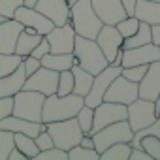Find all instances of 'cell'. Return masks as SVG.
<instances>
[{
  "label": "cell",
  "mask_w": 160,
  "mask_h": 160,
  "mask_svg": "<svg viewBox=\"0 0 160 160\" xmlns=\"http://www.w3.org/2000/svg\"><path fill=\"white\" fill-rule=\"evenodd\" d=\"M126 119V106L124 104H117V102H102L94 108V121H92V130L91 134L98 132L100 128L113 124L117 121H124Z\"/></svg>",
  "instance_id": "obj_11"
},
{
  "label": "cell",
  "mask_w": 160,
  "mask_h": 160,
  "mask_svg": "<svg viewBox=\"0 0 160 160\" xmlns=\"http://www.w3.org/2000/svg\"><path fill=\"white\" fill-rule=\"evenodd\" d=\"M68 160H100V152L96 149H87L75 145L68 151Z\"/></svg>",
  "instance_id": "obj_30"
},
{
  "label": "cell",
  "mask_w": 160,
  "mask_h": 160,
  "mask_svg": "<svg viewBox=\"0 0 160 160\" xmlns=\"http://www.w3.org/2000/svg\"><path fill=\"white\" fill-rule=\"evenodd\" d=\"M152 42V32H151V25L139 21V27L138 30L130 36V38H124L122 40V49H132V47H138V45H145V43H151Z\"/></svg>",
  "instance_id": "obj_26"
},
{
  "label": "cell",
  "mask_w": 160,
  "mask_h": 160,
  "mask_svg": "<svg viewBox=\"0 0 160 160\" xmlns=\"http://www.w3.org/2000/svg\"><path fill=\"white\" fill-rule=\"evenodd\" d=\"M21 30H23V25L15 19H4L0 23V53L12 55L15 51V43Z\"/></svg>",
  "instance_id": "obj_20"
},
{
  "label": "cell",
  "mask_w": 160,
  "mask_h": 160,
  "mask_svg": "<svg viewBox=\"0 0 160 160\" xmlns=\"http://www.w3.org/2000/svg\"><path fill=\"white\" fill-rule=\"evenodd\" d=\"M117 30L121 32V36L122 38H130L136 30H138V27H139V21H138V17H134V15H128V17H124L122 21H119L117 25Z\"/></svg>",
  "instance_id": "obj_35"
},
{
  "label": "cell",
  "mask_w": 160,
  "mask_h": 160,
  "mask_svg": "<svg viewBox=\"0 0 160 160\" xmlns=\"http://www.w3.org/2000/svg\"><path fill=\"white\" fill-rule=\"evenodd\" d=\"M32 160H68V151L53 145V147H49L45 151H40Z\"/></svg>",
  "instance_id": "obj_36"
},
{
  "label": "cell",
  "mask_w": 160,
  "mask_h": 160,
  "mask_svg": "<svg viewBox=\"0 0 160 160\" xmlns=\"http://www.w3.org/2000/svg\"><path fill=\"white\" fill-rule=\"evenodd\" d=\"M43 100H45V94H42L38 91L21 89L17 94H13V111H12V115L27 119V121H42Z\"/></svg>",
  "instance_id": "obj_5"
},
{
  "label": "cell",
  "mask_w": 160,
  "mask_h": 160,
  "mask_svg": "<svg viewBox=\"0 0 160 160\" xmlns=\"http://www.w3.org/2000/svg\"><path fill=\"white\" fill-rule=\"evenodd\" d=\"M73 2H77V0H68V4H70V6H72Z\"/></svg>",
  "instance_id": "obj_50"
},
{
  "label": "cell",
  "mask_w": 160,
  "mask_h": 160,
  "mask_svg": "<svg viewBox=\"0 0 160 160\" xmlns=\"http://www.w3.org/2000/svg\"><path fill=\"white\" fill-rule=\"evenodd\" d=\"M121 73V66H115V64H108L102 72H98L92 79V87L91 91L87 92V96H83V102L85 106H91V108H96L98 104L104 102V94L108 91V87L111 85V81Z\"/></svg>",
  "instance_id": "obj_9"
},
{
  "label": "cell",
  "mask_w": 160,
  "mask_h": 160,
  "mask_svg": "<svg viewBox=\"0 0 160 160\" xmlns=\"http://www.w3.org/2000/svg\"><path fill=\"white\" fill-rule=\"evenodd\" d=\"M23 6V0H0V15L4 19H13L17 8Z\"/></svg>",
  "instance_id": "obj_39"
},
{
  "label": "cell",
  "mask_w": 160,
  "mask_h": 160,
  "mask_svg": "<svg viewBox=\"0 0 160 160\" xmlns=\"http://www.w3.org/2000/svg\"><path fill=\"white\" fill-rule=\"evenodd\" d=\"M0 128L2 130H10L13 134H27L30 138H36L42 130H45V122L42 121H27L15 115H8L0 121Z\"/></svg>",
  "instance_id": "obj_19"
},
{
  "label": "cell",
  "mask_w": 160,
  "mask_h": 160,
  "mask_svg": "<svg viewBox=\"0 0 160 160\" xmlns=\"http://www.w3.org/2000/svg\"><path fill=\"white\" fill-rule=\"evenodd\" d=\"M38 0H23V6H28V8H34Z\"/></svg>",
  "instance_id": "obj_49"
},
{
  "label": "cell",
  "mask_w": 160,
  "mask_h": 160,
  "mask_svg": "<svg viewBox=\"0 0 160 160\" xmlns=\"http://www.w3.org/2000/svg\"><path fill=\"white\" fill-rule=\"evenodd\" d=\"M70 25L73 27L77 36L91 40H94L100 28L104 27V23L92 10L91 0H77L70 6Z\"/></svg>",
  "instance_id": "obj_2"
},
{
  "label": "cell",
  "mask_w": 160,
  "mask_h": 160,
  "mask_svg": "<svg viewBox=\"0 0 160 160\" xmlns=\"http://www.w3.org/2000/svg\"><path fill=\"white\" fill-rule=\"evenodd\" d=\"M8 160H28V158H27V154L23 151H19L17 147H13L10 151V154H8Z\"/></svg>",
  "instance_id": "obj_45"
},
{
  "label": "cell",
  "mask_w": 160,
  "mask_h": 160,
  "mask_svg": "<svg viewBox=\"0 0 160 160\" xmlns=\"http://www.w3.org/2000/svg\"><path fill=\"white\" fill-rule=\"evenodd\" d=\"M13 141H15V147H17L19 151H23V152L27 154V158H30V160L40 152V149H38L34 138H30V136H27V134H13Z\"/></svg>",
  "instance_id": "obj_28"
},
{
  "label": "cell",
  "mask_w": 160,
  "mask_h": 160,
  "mask_svg": "<svg viewBox=\"0 0 160 160\" xmlns=\"http://www.w3.org/2000/svg\"><path fill=\"white\" fill-rule=\"evenodd\" d=\"M13 147H15L13 132L0 128V160H8V154H10V151Z\"/></svg>",
  "instance_id": "obj_34"
},
{
  "label": "cell",
  "mask_w": 160,
  "mask_h": 160,
  "mask_svg": "<svg viewBox=\"0 0 160 160\" xmlns=\"http://www.w3.org/2000/svg\"><path fill=\"white\" fill-rule=\"evenodd\" d=\"M34 141H36V145H38V149L40 151H45V149H49V147H53L55 143H53V139H51V136H49V132H47V128L45 130H42L36 138H34Z\"/></svg>",
  "instance_id": "obj_41"
},
{
  "label": "cell",
  "mask_w": 160,
  "mask_h": 160,
  "mask_svg": "<svg viewBox=\"0 0 160 160\" xmlns=\"http://www.w3.org/2000/svg\"><path fill=\"white\" fill-rule=\"evenodd\" d=\"M45 128L55 143V147H60L64 151H70L72 147L79 145L83 138V130L77 124V119H64V121H53V122H45Z\"/></svg>",
  "instance_id": "obj_4"
},
{
  "label": "cell",
  "mask_w": 160,
  "mask_h": 160,
  "mask_svg": "<svg viewBox=\"0 0 160 160\" xmlns=\"http://www.w3.org/2000/svg\"><path fill=\"white\" fill-rule=\"evenodd\" d=\"M45 40L49 43V53H72L75 43V30L70 23L53 27L45 34Z\"/></svg>",
  "instance_id": "obj_13"
},
{
  "label": "cell",
  "mask_w": 160,
  "mask_h": 160,
  "mask_svg": "<svg viewBox=\"0 0 160 160\" xmlns=\"http://www.w3.org/2000/svg\"><path fill=\"white\" fill-rule=\"evenodd\" d=\"M12 111H13V96H2L0 98V121L12 115Z\"/></svg>",
  "instance_id": "obj_42"
},
{
  "label": "cell",
  "mask_w": 160,
  "mask_h": 160,
  "mask_svg": "<svg viewBox=\"0 0 160 160\" xmlns=\"http://www.w3.org/2000/svg\"><path fill=\"white\" fill-rule=\"evenodd\" d=\"M70 92H73V73H72V70H64V72L58 73V83H57V92L55 94L66 96Z\"/></svg>",
  "instance_id": "obj_31"
},
{
  "label": "cell",
  "mask_w": 160,
  "mask_h": 160,
  "mask_svg": "<svg viewBox=\"0 0 160 160\" xmlns=\"http://www.w3.org/2000/svg\"><path fill=\"white\" fill-rule=\"evenodd\" d=\"M72 73H73V94L87 96V92H89L91 87H92L94 75H92L91 72L83 70L81 66H77V64L72 66Z\"/></svg>",
  "instance_id": "obj_25"
},
{
  "label": "cell",
  "mask_w": 160,
  "mask_h": 160,
  "mask_svg": "<svg viewBox=\"0 0 160 160\" xmlns=\"http://www.w3.org/2000/svg\"><path fill=\"white\" fill-rule=\"evenodd\" d=\"M81 147H87V149H94V141H92V136L91 134H83L81 141H79Z\"/></svg>",
  "instance_id": "obj_46"
},
{
  "label": "cell",
  "mask_w": 160,
  "mask_h": 160,
  "mask_svg": "<svg viewBox=\"0 0 160 160\" xmlns=\"http://www.w3.org/2000/svg\"><path fill=\"white\" fill-rule=\"evenodd\" d=\"M72 53L75 57V64L81 66L87 72H91L92 75H96L98 72H102L109 64L106 55L98 47L96 40H91V38H83V36L75 34V43H73Z\"/></svg>",
  "instance_id": "obj_3"
},
{
  "label": "cell",
  "mask_w": 160,
  "mask_h": 160,
  "mask_svg": "<svg viewBox=\"0 0 160 160\" xmlns=\"http://www.w3.org/2000/svg\"><path fill=\"white\" fill-rule=\"evenodd\" d=\"M136 98H138V83L130 81V79H126L121 73L111 81V85L108 87V91L104 94L106 102H117V104H124V106H128Z\"/></svg>",
  "instance_id": "obj_10"
},
{
  "label": "cell",
  "mask_w": 160,
  "mask_h": 160,
  "mask_svg": "<svg viewBox=\"0 0 160 160\" xmlns=\"http://www.w3.org/2000/svg\"><path fill=\"white\" fill-rule=\"evenodd\" d=\"M134 17H138V21H143L151 27L158 25L160 23V2H156V0H136Z\"/></svg>",
  "instance_id": "obj_22"
},
{
  "label": "cell",
  "mask_w": 160,
  "mask_h": 160,
  "mask_svg": "<svg viewBox=\"0 0 160 160\" xmlns=\"http://www.w3.org/2000/svg\"><path fill=\"white\" fill-rule=\"evenodd\" d=\"M147 68H149V64H138V66H128V68L121 66V75H124L126 79H130L134 83H139L147 72Z\"/></svg>",
  "instance_id": "obj_37"
},
{
  "label": "cell",
  "mask_w": 160,
  "mask_h": 160,
  "mask_svg": "<svg viewBox=\"0 0 160 160\" xmlns=\"http://www.w3.org/2000/svg\"><path fill=\"white\" fill-rule=\"evenodd\" d=\"M75 119H77V124L81 126L83 134H91V130H92V121H94V108L83 104V108L77 111Z\"/></svg>",
  "instance_id": "obj_29"
},
{
  "label": "cell",
  "mask_w": 160,
  "mask_h": 160,
  "mask_svg": "<svg viewBox=\"0 0 160 160\" xmlns=\"http://www.w3.org/2000/svg\"><path fill=\"white\" fill-rule=\"evenodd\" d=\"M43 36L42 34H38L34 28H30V27H23V30H21V34H19V38H17V43H15V55H19V57H27V55H30L32 53V49L40 43V40H42Z\"/></svg>",
  "instance_id": "obj_23"
},
{
  "label": "cell",
  "mask_w": 160,
  "mask_h": 160,
  "mask_svg": "<svg viewBox=\"0 0 160 160\" xmlns=\"http://www.w3.org/2000/svg\"><path fill=\"white\" fill-rule=\"evenodd\" d=\"M23 66H25V72H27V77L28 75H32L40 66H42V60L40 58H34L32 55H27V57H23Z\"/></svg>",
  "instance_id": "obj_40"
},
{
  "label": "cell",
  "mask_w": 160,
  "mask_h": 160,
  "mask_svg": "<svg viewBox=\"0 0 160 160\" xmlns=\"http://www.w3.org/2000/svg\"><path fill=\"white\" fill-rule=\"evenodd\" d=\"M130 151H132V145L128 141H121L104 149L100 152V160H128Z\"/></svg>",
  "instance_id": "obj_27"
},
{
  "label": "cell",
  "mask_w": 160,
  "mask_h": 160,
  "mask_svg": "<svg viewBox=\"0 0 160 160\" xmlns=\"http://www.w3.org/2000/svg\"><path fill=\"white\" fill-rule=\"evenodd\" d=\"M158 119L156 111H154V104L152 100H145V98H136L134 102H130L126 106V121L130 124V128L136 132L147 128L149 124H152Z\"/></svg>",
  "instance_id": "obj_8"
},
{
  "label": "cell",
  "mask_w": 160,
  "mask_h": 160,
  "mask_svg": "<svg viewBox=\"0 0 160 160\" xmlns=\"http://www.w3.org/2000/svg\"><path fill=\"white\" fill-rule=\"evenodd\" d=\"M160 94V60L149 64L143 79L138 83V96L145 100H154Z\"/></svg>",
  "instance_id": "obj_18"
},
{
  "label": "cell",
  "mask_w": 160,
  "mask_h": 160,
  "mask_svg": "<svg viewBox=\"0 0 160 160\" xmlns=\"http://www.w3.org/2000/svg\"><path fill=\"white\" fill-rule=\"evenodd\" d=\"M75 64V57L73 53H45L42 57V66L55 70V72H64V70H72V66Z\"/></svg>",
  "instance_id": "obj_24"
},
{
  "label": "cell",
  "mask_w": 160,
  "mask_h": 160,
  "mask_svg": "<svg viewBox=\"0 0 160 160\" xmlns=\"http://www.w3.org/2000/svg\"><path fill=\"white\" fill-rule=\"evenodd\" d=\"M149 134H151V136H156V138L160 139V117H158L152 124H149L147 128L136 132L134 138H132V141H130V145H132V147H139V139H141L143 136H149Z\"/></svg>",
  "instance_id": "obj_38"
},
{
  "label": "cell",
  "mask_w": 160,
  "mask_h": 160,
  "mask_svg": "<svg viewBox=\"0 0 160 160\" xmlns=\"http://www.w3.org/2000/svg\"><path fill=\"white\" fill-rule=\"evenodd\" d=\"M152 104H154V111H156V115H160V94L152 100Z\"/></svg>",
  "instance_id": "obj_48"
},
{
  "label": "cell",
  "mask_w": 160,
  "mask_h": 160,
  "mask_svg": "<svg viewBox=\"0 0 160 160\" xmlns=\"http://www.w3.org/2000/svg\"><path fill=\"white\" fill-rule=\"evenodd\" d=\"M156 2H160V0H156Z\"/></svg>",
  "instance_id": "obj_52"
},
{
  "label": "cell",
  "mask_w": 160,
  "mask_h": 160,
  "mask_svg": "<svg viewBox=\"0 0 160 160\" xmlns=\"http://www.w3.org/2000/svg\"><path fill=\"white\" fill-rule=\"evenodd\" d=\"M83 96L79 94H49L43 100V109H42V122H53V121H64L72 119L77 115V111L83 108Z\"/></svg>",
  "instance_id": "obj_1"
},
{
  "label": "cell",
  "mask_w": 160,
  "mask_h": 160,
  "mask_svg": "<svg viewBox=\"0 0 160 160\" xmlns=\"http://www.w3.org/2000/svg\"><path fill=\"white\" fill-rule=\"evenodd\" d=\"M25 81H27V72H25V66L21 62L13 72L0 77V98L17 94L25 87Z\"/></svg>",
  "instance_id": "obj_21"
},
{
  "label": "cell",
  "mask_w": 160,
  "mask_h": 160,
  "mask_svg": "<svg viewBox=\"0 0 160 160\" xmlns=\"http://www.w3.org/2000/svg\"><path fill=\"white\" fill-rule=\"evenodd\" d=\"M34 8L40 13H43L55 27L70 23V4H68V0H38Z\"/></svg>",
  "instance_id": "obj_15"
},
{
  "label": "cell",
  "mask_w": 160,
  "mask_h": 160,
  "mask_svg": "<svg viewBox=\"0 0 160 160\" xmlns=\"http://www.w3.org/2000/svg\"><path fill=\"white\" fill-rule=\"evenodd\" d=\"M154 60H160V49L156 43H145V45H138L132 49H122V68L128 66H138V64H151Z\"/></svg>",
  "instance_id": "obj_14"
},
{
  "label": "cell",
  "mask_w": 160,
  "mask_h": 160,
  "mask_svg": "<svg viewBox=\"0 0 160 160\" xmlns=\"http://www.w3.org/2000/svg\"><path fill=\"white\" fill-rule=\"evenodd\" d=\"M121 2H122V6H124L126 13H128V15H134V6H136V0H121Z\"/></svg>",
  "instance_id": "obj_47"
},
{
  "label": "cell",
  "mask_w": 160,
  "mask_h": 160,
  "mask_svg": "<svg viewBox=\"0 0 160 160\" xmlns=\"http://www.w3.org/2000/svg\"><path fill=\"white\" fill-rule=\"evenodd\" d=\"M13 19L19 21L23 27H30V28H34V30H36L38 34H42V36H45V34L55 27V25H53L43 13H40L36 8H28V6H21V8H17Z\"/></svg>",
  "instance_id": "obj_17"
},
{
  "label": "cell",
  "mask_w": 160,
  "mask_h": 160,
  "mask_svg": "<svg viewBox=\"0 0 160 160\" xmlns=\"http://www.w3.org/2000/svg\"><path fill=\"white\" fill-rule=\"evenodd\" d=\"M57 83H58V72L49 70L45 66H40L32 75L27 77L23 89H27V91H38V92L49 96V94L57 92Z\"/></svg>",
  "instance_id": "obj_12"
},
{
  "label": "cell",
  "mask_w": 160,
  "mask_h": 160,
  "mask_svg": "<svg viewBox=\"0 0 160 160\" xmlns=\"http://www.w3.org/2000/svg\"><path fill=\"white\" fill-rule=\"evenodd\" d=\"M92 136V141H94V149L98 152H102L104 149H108L109 145H115V143H121V141H132L134 138V130L130 128L128 121H117L113 124H108L104 128H100L98 132L91 134Z\"/></svg>",
  "instance_id": "obj_6"
},
{
  "label": "cell",
  "mask_w": 160,
  "mask_h": 160,
  "mask_svg": "<svg viewBox=\"0 0 160 160\" xmlns=\"http://www.w3.org/2000/svg\"><path fill=\"white\" fill-rule=\"evenodd\" d=\"M23 57L12 53V55H6V53H0V77L2 75H8L10 72H13L19 64H21Z\"/></svg>",
  "instance_id": "obj_32"
},
{
  "label": "cell",
  "mask_w": 160,
  "mask_h": 160,
  "mask_svg": "<svg viewBox=\"0 0 160 160\" xmlns=\"http://www.w3.org/2000/svg\"><path fill=\"white\" fill-rule=\"evenodd\" d=\"M139 147L152 156V160H160V139L156 136H143L139 139Z\"/></svg>",
  "instance_id": "obj_33"
},
{
  "label": "cell",
  "mask_w": 160,
  "mask_h": 160,
  "mask_svg": "<svg viewBox=\"0 0 160 160\" xmlns=\"http://www.w3.org/2000/svg\"><path fill=\"white\" fill-rule=\"evenodd\" d=\"M158 117H160V115H158Z\"/></svg>",
  "instance_id": "obj_53"
},
{
  "label": "cell",
  "mask_w": 160,
  "mask_h": 160,
  "mask_svg": "<svg viewBox=\"0 0 160 160\" xmlns=\"http://www.w3.org/2000/svg\"><path fill=\"white\" fill-rule=\"evenodd\" d=\"M158 49H160V43H158Z\"/></svg>",
  "instance_id": "obj_51"
},
{
  "label": "cell",
  "mask_w": 160,
  "mask_h": 160,
  "mask_svg": "<svg viewBox=\"0 0 160 160\" xmlns=\"http://www.w3.org/2000/svg\"><path fill=\"white\" fill-rule=\"evenodd\" d=\"M128 160H152V156L149 152H145L141 147H132Z\"/></svg>",
  "instance_id": "obj_44"
},
{
  "label": "cell",
  "mask_w": 160,
  "mask_h": 160,
  "mask_svg": "<svg viewBox=\"0 0 160 160\" xmlns=\"http://www.w3.org/2000/svg\"><path fill=\"white\" fill-rule=\"evenodd\" d=\"M94 40H96L98 47L102 49V53L106 55L108 62L121 66V62H122V40L124 38L121 36L117 27L115 25H104Z\"/></svg>",
  "instance_id": "obj_7"
},
{
  "label": "cell",
  "mask_w": 160,
  "mask_h": 160,
  "mask_svg": "<svg viewBox=\"0 0 160 160\" xmlns=\"http://www.w3.org/2000/svg\"><path fill=\"white\" fill-rule=\"evenodd\" d=\"M45 53H49V43H47V40H45V36H43V38L40 40V43L32 49L30 55H32L34 58H40V60H42V57H43Z\"/></svg>",
  "instance_id": "obj_43"
},
{
  "label": "cell",
  "mask_w": 160,
  "mask_h": 160,
  "mask_svg": "<svg viewBox=\"0 0 160 160\" xmlns=\"http://www.w3.org/2000/svg\"><path fill=\"white\" fill-rule=\"evenodd\" d=\"M91 4L104 25H117L119 21L128 17L121 0H91Z\"/></svg>",
  "instance_id": "obj_16"
}]
</instances>
